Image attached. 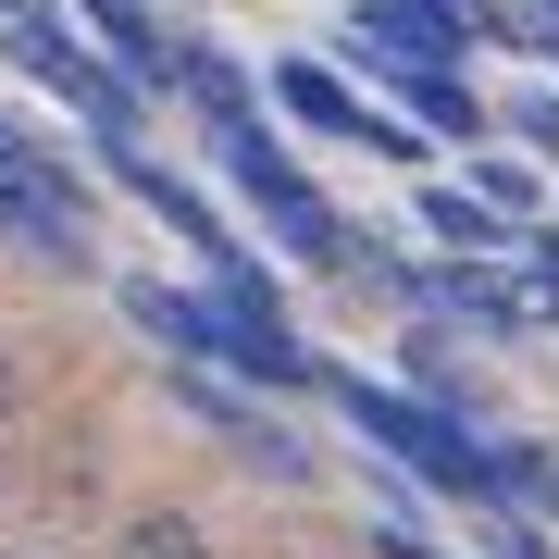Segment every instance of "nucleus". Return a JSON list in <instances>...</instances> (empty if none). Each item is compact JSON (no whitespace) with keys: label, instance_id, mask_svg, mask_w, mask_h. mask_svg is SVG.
I'll return each mask as SVG.
<instances>
[{"label":"nucleus","instance_id":"11","mask_svg":"<svg viewBox=\"0 0 559 559\" xmlns=\"http://www.w3.org/2000/svg\"><path fill=\"white\" fill-rule=\"evenodd\" d=\"M423 224H436L460 261H498V249H510V212H485L473 187H423Z\"/></svg>","mask_w":559,"mask_h":559},{"label":"nucleus","instance_id":"6","mask_svg":"<svg viewBox=\"0 0 559 559\" xmlns=\"http://www.w3.org/2000/svg\"><path fill=\"white\" fill-rule=\"evenodd\" d=\"M112 175H124V187H138V200H150L162 224H175V237H187V249H200V261H224V249H237V237H224V212H212V200H200V187H187V175H175V162H150V150H112Z\"/></svg>","mask_w":559,"mask_h":559},{"label":"nucleus","instance_id":"19","mask_svg":"<svg viewBox=\"0 0 559 559\" xmlns=\"http://www.w3.org/2000/svg\"><path fill=\"white\" fill-rule=\"evenodd\" d=\"M13 399H25V373H13V336H0V423H13Z\"/></svg>","mask_w":559,"mask_h":559},{"label":"nucleus","instance_id":"8","mask_svg":"<svg viewBox=\"0 0 559 559\" xmlns=\"http://www.w3.org/2000/svg\"><path fill=\"white\" fill-rule=\"evenodd\" d=\"M0 237L62 261V274H87V212H62V200H38V187H13V175H0Z\"/></svg>","mask_w":559,"mask_h":559},{"label":"nucleus","instance_id":"12","mask_svg":"<svg viewBox=\"0 0 559 559\" xmlns=\"http://www.w3.org/2000/svg\"><path fill=\"white\" fill-rule=\"evenodd\" d=\"M112 559H212V522L200 510H138L112 535Z\"/></svg>","mask_w":559,"mask_h":559},{"label":"nucleus","instance_id":"4","mask_svg":"<svg viewBox=\"0 0 559 559\" xmlns=\"http://www.w3.org/2000/svg\"><path fill=\"white\" fill-rule=\"evenodd\" d=\"M124 323L162 336L175 360H200V373H237V323L212 311V286H175V274H138L124 286Z\"/></svg>","mask_w":559,"mask_h":559},{"label":"nucleus","instance_id":"7","mask_svg":"<svg viewBox=\"0 0 559 559\" xmlns=\"http://www.w3.org/2000/svg\"><path fill=\"white\" fill-rule=\"evenodd\" d=\"M423 299L460 311V323H498V336H522V323H535V299H522L498 261H448V274H423Z\"/></svg>","mask_w":559,"mask_h":559},{"label":"nucleus","instance_id":"15","mask_svg":"<svg viewBox=\"0 0 559 559\" xmlns=\"http://www.w3.org/2000/svg\"><path fill=\"white\" fill-rule=\"evenodd\" d=\"M522 498H535V510L559 522V460H547V448H535V473H522Z\"/></svg>","mask_w":559,"mask_h":559},{"label":"nucleus","instance_id":"20","mask_svg":"<svg viewBox=\"0 0 559 559\" xmlns=\"http://www.w3.org/2000/svg\"><path fill=\"white\" fill-rule=\"evenodd\" d=\"M0 559H50V547H0Z\"/></svg>","mask_w":559,"mask_h":559},{"label":"nucleus","instance_id":"1","mask_svg":"<svg viewBox=\"0 0 559 559\" xmlns=\"http://www.w3.org/2000/svg\"><path fill=\"white\" fill-rule=\"evenodd\" d=\"M212 162H224V187H237V200L274 224V237L299 249V261H323V274H360L348 212H336V200H323V187L299 175V150H274V124H261V112H224V124H212Z\"/></svg>","mask_w":559,"mask_h":559},{"label":"nucleus","instance_id":"2","mask_svg":"<svg viewBox=\"0 0 559 559\" xmlns=\"http://www.w3.org/2000/svg\"><path fill=\"white\" fill-rule=\"evenodd\" d=\"M323 385H336V411H348L385 460H411L423 485H448V498H498V448H473L460 411L411 399V385H373V373H323Z\"/></svg>","mask_w":559,"mask_h":559},{"label":"nucleus","instance_id":"9","mask_svg":"<svg viewBox=\"0 0 559 559\" xmlns=\"http://www.w3.org/2000/svg\"><path fill=\"white\" fill-rule=\"evenodd\" d=\"M0 175H13V187H38V200H62V212H87V175L38 138V124H13V112H0Z\"/></svg>","mask_w":559,"mask_h":559},{"label":"nucleus","instance_id":"13","mask_svg":"<svg viewBox=\"0 0 559 559\" xmlns=\"http://www.w3.org/2000/svg\"><path fill=\"white\" fill-rule=\"evenodd\" d=\"M473 200L522 224V212H535V175H522V162H473Z\"/></svg>","mask_w":559,"mask_h":559},{"label":"nucleus","instance_id":"5","mask_svg":"<svg viewBox=\"0 0 559 559\" xmlns=\"http://www.w3.org/2000/svg\"><path fill=\"white\" fill-rule=\"evenodd\" d=\"M348 50L385 62V75H423V62H460V50H473V25L436 13V0H360V13H348Z\"/></svg>","mask_w":559,"mask_h":559},{"label":"nucleus","instance_id":"3","mask_svg":"<svg viewBox=\"0 0 559 559\" xmlns=\"http://www.w3.org/2000/svg\"><path fill=\"white\" fill-rule=\"evenodd\" d=\"M274 112H286V124H311V138L373 150V162H423V124H411V112H373V100L336 75V62H274Z\"/></svg>","mask_w":559,"mask_h":559},{"label":"nucleus","instance_id":"16","mask_svg":"<svg viewBox=\"0 0 559 559\" xmlns=\"http://www.w3.org/2000/svg\"><path fill=\"white\" fill-rule=\"evenodd\" d=\"M373 559H436V547H423L411 522H373Z\"/></svg>","mask_w":559,"mask_h":559},{"label":"nucleus","instance_id":"14","mask_svg":"<svg viewBox=\"0 0 559 559\" xmlns=\"http://www.w3.org/2000/svg\"><path fill=\"white\" fill-rule=\"evenodd\" d=\"M485 559H547V535H535V522H510V510H498V522H485Z\"/></svg>","mask_w":559,"mask_h":559},{"label":"nucleus","instance_id":"10","mask_svg":"<svg viewBox=\"0 0 559 559\" xmlns=\"http://www.w3.org/2000/svg\"><path fill=\"white\" fill-rule=\"evenodd\" d=\"M399 100H411L423 138H485V100L460 87V62H423V75H399Z\"/></svg>","mask_w":559,"mask_h":559},{"label":"nucleus","instance_id":"17","mask_svg":"<svg viewBox=\"0 0 559 559\" xmlns=\"http://www.w3.org/2000/svg\"><path fill=\"white\" fill-rule=\"evenodd\" d=\"M522 138H535V150H559V100H522Z\"/></svg>","mask_w":559,"mask_h":559},{"label":"nucleus","instance_id":"18","mask_svg":"<svg viewBox=\"0 0 559 559\" xmlns=\"http://www.w3.org/2000/svg\"><path fill=\"white\" fill-rule=\"evenodd\" d=\"M535 299L559 311V237H535Z\"/></svg>","mask_w":559,"mask_h":559}]
</instances>
